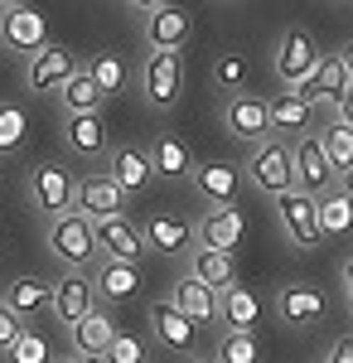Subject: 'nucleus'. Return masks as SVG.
Segmentation results:
<instances>
[{
  "instance_id": "22",
  "label": "nucleus",
  "mask_w": 353,
  "mask_h": 363,
  "mask_svg": "<svg viewBox=\"0 0 353 363\" xmlns=\"http://www.w3.org/2000/svg\"><path fill=\"white\" fill-rule=\"evenodd\" d=\"M320 315H325V296L315 286H281L276 291V320L281 325L300 330V325H315Z\"/></svg>"
},
{
  "instance_id": "37",
  "label": "nucleus",
  "mask_w": 353,
  "mask_h": 363,
  "mask_svg": "<svg viewBox=\"0 0 353 363\" xmlns=\"http://www.w3.org/2000/svg\"><path fill=\"white\" fill-rule=\"evenodd\" d=\"M5 359H10V363H49L54 354H49V344H44V335H39V330H25V335L5 349Z\"/></svg>"
},
{
  "instance_id": "15",
  "label": "nucleus",
  "mask_w": 353,
  "mask_h": 363,
  "mask_svg": "<svg viewBox=\"0 0 353 363\" xmlns=\"http://www.w3.org/2000/svg\"><path fill=\"white\" fill-rule=\"evenodd\" d=\"M111 184L121 189V199H136L150 189V179H155V169H150V150H140V145H116L111 150Z\"/></svg>"
},
{
  "instance_id": "13",
  "label": "nucleus",
  "mask_w": 353,
  "mask_h": 363,
  "mask_svg": "<svg viewBox=\"0 0 353 363\" xmlns=\"http://www.w3.org/2000/svg\"><path fill=\"white\" fill-rule=\"evenodd\" d=\"M97 228V247H102V257H111V262H136L140 267V257H145V238H140V228L126 218V213H116V218H102V223H92Z\"/></svg>"
},
{
  "instance_id": "48",
  "label": "nucleus",
  "mask_w": 353,
  "mask_h": 363,
  "mask_svg": "<svg viewBox=\"0 0 353 363\" xmlns=\"http://www.w3.org/2000/svg\"><path fill=\"white\" fill-rule=\"evenodd\" d=\"M189 363H213V359H189Z\"/></svg>"
},
{
  "instance_id": "27",
  "label": "nucleus",
  "mask_w": 353,
  "mask_h": 363,
  "mask_svg": "<svg viewBox=\"0 0 353 363\" xmlns=\"http://www.w3.org/2000/svg\"><path fill=\"white\" fill-rule=\"evenodd\" d=\"M150 169L160 174V179H169V184H179V179H189L194 174V155H189V145L179 136H155V145H150Z\"/></svg>"
},
{
  "instance_id": "17",
  "label": "nucleus",
  "mask_w": 353,
  "mask_h": 363,
  "mask_svg": "<svg viewBox=\"0 0 353 363\" xmlns=\"http://www.w3.org/2000/svg\"><path fill=\"white\" fill-rule=\"evenodd\" d=\"M140 238H145V247H155L160 257H179V252H189V242H194V223L184 218V213L160 208V213H150V218H145Z\"/></svg>"
},
{
  "instance_id": "8",
  "label": "nucleus",
  "mask_w": 353,
  "mask_h": 363,
  "mask_svg": "<svg viewBox=\"0 0 353 363\" xmlns=\"http://www.w3.org/2000/svg\"><path fill=\"white\" fill-rule=\"evenodd\" d=\"M223 126H228V136H237L242 145H262V140L271 136L267 97H257V92H232L228 107H223Z\"/></svg>"
},
{
  "instance_id": "31",
  "label": "nucleus",
  "mask_w": 353,
  "mask_h": 363,
  "mask_svg": "<svg viewBox=\"0 0 353 363\" xmlns=\"http://www.w3.org/2000/svg\"><path fill=\"white\" fill-rule=\"evenodd\" d=\"M49 296H54V286H44L39 277H15L10 286H5V306L15 310L20 320H29V315H39V310H49Z\"/></svg>"
},
{
  "instance_id": "46",
  "label": "nucleus",
  "mask_w": 353,
  "mask_h": 363,
  "mask_svg": "<svg viewBox=\"0 0 353 363\" xmlns=\"http://www.w3.org/2000/svg\"><path fill=\"white\" fill-rule=\"evenodd\" d=\"M339 58H344V68H349V78H353V39L344 44V54H339Z\"/></svg>"
},
{
  "instance_id": "36",
  "label": "nucleus",
  "mask_w": 353,
  "mask_h": 363,
  "mask_svg": "<svg viewBox=\"0 0 353 363\" xmlns=\"http://www.w3.org/2000/svg\"><path fill=\"white\" fill-rule=\"evenodd\" d=\"M320 145H325L329 165H334V174H344V169L353 165V126H344V121H329L325 131H320Z\"/></svg>"
},
{
  "instance_id": "35",
  "label": "nucleus",
  "mask_w": 353,
  "mask_h": 363,
  "mask_svg": "<svg viewBox=\"0 0 353 363\" xmlns=\"http://www.w3.org/2000/svg\"><path fill=\"white\" fill-rule=\"evenodd\" d=\"M87 73H92V83L102 87V97L126 92V63H121V54H92L87 58Z\"/></svg>"
},
{
  "instance_id": "16",
  "label": "nucleus",
  "mask_w": 353,
  "mask_h": 363,
  "mask_svg": "<svg viewBox=\"0 0 353 363\" xmlns=\"http://www.w3.org/2000/svg\"><path fill=\"white\" fill-rule=\"evenodd\" d=\"M150 330H155V344H160V349L179 354V359H189V354H194V335H198V325H194L189 315H179L169 301H155V306H150Z\"/></svg>"
},
{
  "instance_id": "7",
  "label": "nucleus",
  "mask_w": 353,
  "mask_h": 363,
  "mask_svg": "<svg viewBox=\"0 0 353 363\" xmlns=\"http://www.w3.org/2000/svg\"><path fill=\"white\" fill-rule=\"evenodd\" d=\"M49 44V25H44V15L34 10V5H5L0 10V49H10V54H39Z\"/></svg>"
},
{
  "instance_id": "49",
  "label": "nucleus",
  "mask_w": 353,
  "mask_h": 363,
  "mask_svg": "<svg viewBox=\"0 0 353 363\" xmlns=\"http://www.w3.org/2000/svg\"><path fill=\"white\" fill-rule=\"evenodd\" d=\"M5 5H15V0H0V10H5Z\"/></svg>"
},
{
  "instance_id": "14",
  "label": "nucleus",
  "mask_w": 353,
  "mask_h": 363,
  "mask_svg": "<svg viewBox=\"0 0 353 363\" xmlns=\"http://www.w3.org/2000/svg\"><path fill=\"white\" fill-rule=\"evenodd\" d=\"M68 339H73V359H87L97 363L102 354L111 349V339H116V325H111V315L102 306H92L82 315L78 325H68Z\"/></svg>"
},
{
  "instance_id": "19",
  "label": "nucleus",
  "mask_w": 353,
  "mask_h": 363,
  "mask_svg": "<svg viewBox=\"0 0 353 363\" xmlns=\"http://www.w3.org/2000/svg\"><path fill=\"white\" fill-rule=\"evenodd\" d=\"M169 306L179 310V315H189L194 325H213L218 320V291L184 272V277L174 281V291H169Z\"/></svg>"
},
{
  "instance_id": "11",
  "label": "nucleus",
  "mask_w": 353,
  "mask_h": 363,
  "mask_svg": "<svg viewBox=\"0 0 353 363\" xmlns=\"http://www.w3.org/2000/svg\"><path fill=\"white\" fill-rule=\"evenodd\" d=\"M242 189V169L228 165V160H208V165H194V194L203 199L208 208H232Z\"/></svg>"
},
{
  "instance_id": "33",
  "label": "nucleus",
  "mask_w": 353,
  "mask_h": 363,
  "mask_svg": "<svg viewBox=\"0 0 353 363\" xmlns=\"http://www.w3.org/2000/svg\"><path fill=\"white\" fill-rule=\"evenodd\" d=\"M213 363H262L257 330H223L213 349Z\"/></svg>"
},
{
  "instance_id": "6",
  "label": "nucleus",
  "mask_w": 353,
  "mask_h": 363,
  "mask_svg": "<svg viewBox=\"0 0 353 363\" xmlns=\"http://www.w3.org/2000/svg\"><path fill=\"white\" fill-rule=\"evenodd\" d=\"M29 199H34V208L44 213V218H58V213H73V203H78V184H73V174L63 165H34L29 169Z\"/></svg>"
},
{
  "instance_id": "25",
  "label": "nucleus",
  "mask_w": 353,
  "mask_h": 363,
  "mask_svg": "<svg viewBox=\"0 0 353 363\" xmlns=\"http://www.w3.org/2000/svg\"><path fill=\"white\" fill-rule=\"evenodd\" d=\"M63 140H68V150H78L82 160H97V155L107 150V121H102V112H78V116H68Z\"/></svg>"
},
{
  "instance_id": "12",
  "label": "nucleus",
  "mask_w": 353,
  "mask_h": 363,
  "mask_svg": "<svg viewBox=\"0 0 353 363\" xmlns=\"http://www.w3.org/2000/svg\"><path fill=\"white\" fill-rule=\"evenodd\" d=\"M349 83H353V78H349V68H344V58L325 54L315 68H310V78H305L296 92L310 102V107H334V102H339V92H344Z\"/></svg>"
},
{
  "instance_id": "41",
  "label": "nucleus",
  "mask_w": 353,
  "mask_h": 363,
  "mask_svg": "<svg viewBox=\"0 0 353 363\" xmlns=\"http://www.w3.org/2000/svg\"><path fill=\"white\" fill-rule=\"evenodd\" d=\"M320 363H353V335L334 339V344H329V354H325Z\"/></svg>"
},
{
  "instance_id": "9",
  "label": "nucleus",
  "mask_w": 353,
  "mask_h": 363,
  "mask_svg": "<svg viewBox=\"0 0 353 363\" xmlns=\"http://www.w3.org/2000/svg\"><path fill=\"white\" fill-rule=\"evenodd\" d=\"M291 155H296V189H305V194H325V189H334V165H329L325 145H320V136H296V145H291Z\"/></svg>"
},
{
  "instance_id": "2",
  "label": "nucleus",
  "mask_w": 353,
  "mask_h": 363,
  "mask_svg": "<svg viewBox=\"0 0 353 363\" xmlns=\"http://www.w3.org/2000/svg\"><path fill=\"white\" fill-rule=\"evenodd\" d=\"M242 169L267 199H281V194L296 189V155H291V140H262V145H252V155H247Z\"/></svg>"
},
{
  "instance_id": "29",
  "label": "nucleus",
  "mask_w": 353,
  "mask_h": 363,
  "mask_svg": "<svg viewBox=\"0 0 353 363\" xmlns=\"http://www.w3.org/2000/svg\"><path fill=\"white\" fill-rule=\"evenodd\" d=\"M92 286H97L107 301H131V296L140 291V267H136V262H111V257H107V262L97 267Z\"/></svg>"
},
{
  "instance_id": "47",
  "label": "nucleus",
  "mask_w": 353,
  "mask_h": 363,
  "mask_svg": "<svg viewBox=\"0 0 353 363\" xmlns=\"http://www.w3.org/2000/svg\"><path fill=\"white\" fill-rule=\"evenodd\" d=\"M49 363H87V359H73V354H68V359H49Z\"/></svg>"
},
{
  "instance_id": "23",
  "label": "nucleus",
  "mask_w": 353,
  "mask_h": 363,
  "mask_svg": "<svg viewBox=\"0 0 353 363\" xmlns=\"http://www.w3.org/2000/svg\"><path fill=\"white\" fill-rule=\"evenodd\" d=\"M121 203H126V199H121V189L111 184L107 174H87V179L78 184V213H82V218H92V223L116 218Z\"/></svg>"
},
{
  "instance_id": "43",
  "label": "nucleus",
  "mask_w": 353,
  "mask_h": 363,
  "mask_svg": "<svg viewBox=\"0 0 353 363\" xmlns=\"http://www.w3.org/2000/svg\"><path fill=\"white\" fill-rule=\"evenodd\" d=\"M344 296H349V310H353V257L344 262Z\"/></svg>"
},
{
  "instance_id": "10",
  "label": "nucleus",
  "mask_w": 353,
  "mask_h": 363,
  "mask_svg": "<svg viewBox=\"0 0 353 363\" xmlns=\"http://www.w3.org/2000/svg\"><path fill=\"white\" fill-rule=\"evenodd\" d=\"M73 68H78L73 49H63V44H44L39 54L25 58V83H29V92H58V87L68 83Z\"/></svg>"
},
{
  "instance_id": "21",
  "label": "nucleus",
  "mask_w": 353,
  "mask_h": 363,
  "mask_svg": "<svg viewBox=\"0 0 353 363\" xmlns=\"http://www.w3.org/2000/svg\"><path fill=\"white\" fill-rule=\"evenodd\" d=\"M145 44H150V49H174V54H179V49L189 44V15H184L179 5L164 0L160 10L145 15Z\"/></svg>"
},
{
  "instance_id": "4",
  "label": "nucleus",
  "mask_w": 353,
  "mask_h": 363,
  "mask_svg": "<svg viewBox=\"0 0 353 363\" xmlns=\"http://www.w3.org/2000/svg\"><path fill=\"white\" fill-rule=\"evenodd\" d=\"M320 44H315V34H310V29H281V39H276V78H281V83L291 87V92H296L300 83H305V78H310V68H315V63H320Z\"/></svg>"
},
{
  "instance_id": "32",
  "label": "nucleus",
  "mask_w": 353,
  "mask_h": 363,
  "mask_svg": "<svg viewBox=\"0 0 353 363\" xmlns=\"http://www.w3.org/2000/svg\"><path fill=\"white\" fill-rule=\"evenodd\" d=\"M315 213H320V238H344L353 228V199L344 189H325L315 199Z\"/></svg>"
},
{
  "instance_id": "26",
  "label": "nucleus",
  "mask_w": 353,
  "mask_h": 363,
  "mask_svg": "<svg viewBox=\"0 0 353 363\" xmlns=\"http://www.w3.org/2000/svg\"><path fill=\"white\" fill-rule=\"evenodd\" d=\"M218 320L228 325V330H257L262 325V301L247 291V286H228V291H218Z\"/></svg>"
},
{
  "instance_id": "18",
  "label": "nucleus",
  "mask_w": 353,
  "mask_h": 363,
  "mask_svg": "<svg viewBox=\"0 0 353 363\" xmlns=\"http://www.w3.org/2000/svg\"><path fill=\"white\" fill-rule=\"evenodd\" d=\"M92 306H97V286L82 277V272H68V277L54 286V296H49V310H54L63 325H78Z\"/></svg>"
},
{
  "instance_id": "20",
  "label": "nucleus",
  "mask_w": 353,
  "mask_h": 363,
  "mask_svg": "<svg viewBox=\"0 0 353 363\" xmlns=\"http://www.w3.org/2000/svg\"><path fill=\"white\" fill-rule=\"evenodd\" d=\"M242 228H247V218L237 213V203H232V208H208V213L198 218V228H194V238H198V247L232 252L242 242Z\"/></svg>"
},
{
  "instance_id": "39",
  "label": "nucleus",
  "mask_w": 353,
  "mask_h": 363,
  "mask_svg": "<svg viewBox=\"0 0 353 363\" xmlns=\"http://www.w3.org/2000/svg\"><path fill=\"white\" fill-rule=\"evenodd\" d=\"M102 359H107V363H145L150 354H145V344H140V339L116 335V339H111V349L102 354Z\"/></svg>"
},
{
  "instance_id": "38",
  "label": "nucleus",
  "mask_w": 353,
  "mask_h": 363,
  "mask_svg": "<svg viewBox=\"0 0 353 363\" xmlns=\"http://www.w3.org/2000/svg\"><path fill=\"white\" fill-rule=\"evenodd\" d=\"M213 83L223 87V92H242V83H247V58L242 54H223L213 63Z\"/></svg>"
},
{
  "instance_id": "1",
  "label": "nucleus",
  "mask_w": 353,
  "mask_h": 363,
  "mask_svg": "<svg viewBox=\"0 0 353 363\" xmlns=\"http://www.w3.org/2000/svg\"><path fill=\"white\" fill-rule=\"evenodd\" d=\"M49 252H54L68 272H87V267H97L102 247H97V228H92V218H82L78 208L49 218Z\"/></svg>"
},
{
  "instance_id": "40",
  "label": "nucleus",
  "mask_w": 353,
  "mask_h": 363,
  "mask_svg": "<svg viewBox=\"0 0 353 363\" xmlns=\"http://www.w3.org/2000/svg\"><path fill=\"white\" fill-rule=\"evenodd\" d=\"M20 335H25V320H20L15 310L0 301V354H5V349H10V344H15Z\"/></svg>"
},
{
  "instance_id": "5",
  "label": "nucleus",
  "mask_w": 353,
  "mask_h": 363,
  "mask_svg": "<svg viewBox=\"0 0 353 363\" xmlns=\"http://www.w3.org/2000/svg\"><path fill=\"white\" fill-rule=\"evenodd\" d=\"M276 223L286 233V242L300 252L320 247L325 238H320V213H315V194H305V189H291V194L276 199Z\"/></svg>"
},
{
  "instance_id": "45",
  "label": "nucleus",
  "mask_w": 353,
  "mask_h": 363,
  "mask_svg": "<svg viewBox=\"0 0 353 363\" xmlns=\"http://www.w3.org/2000/svg\"><path fill=\"white\" fill-rule=\"evenodd\" d=\"M339 179H344V184H339V189H344V194H349V199H353V165H349V169H344V174H339Z\"/></svg>"
},
{
  "instance_id": "42",
  "label": "nucleus",
  "mask_w": 353,
  "mask_h": 363,
  "mask_svg": "<svg viewBox=\"0 0 353 363\" xmlns=\"http://www.w3.org/2000/svg\"><path fill=\"white\" fill-rule=\"evenodd\" d=\"M334 121H344V126H353V83L339 92V102H334Z\"/></svg>"
},
{
  "instance_id": "24",
  "label": "nucleus",
  "mask_w": 353,
  "mask_h": 363,
  "mask_svg": "<svg viewBox=\"0 0 353 363\" xmlns=\"http://www.w3.org/2000/svg\"><path fill=\"white\" fill-rule=\"evenodd\" d=\"M267 116H271V131H281V136H310V116H315V107L300 97V92H276L271 102H267Z\"/></svg>"
},
{
  "instance_id": "44",
  "label": "nucleus",
  "mask_w": 353,
  "mask_h": 363,
  "mask_svg": "<svg viewBox=\"0 0 353 363\" xmlns=\"http://www.w3.org/2000/svg\"><path fill=\"white\" fill-rule=\"evenodd\" d=\"M126 5H131V10H140V15H150V10H160L164 0H126Z\"/></svg>"
},
{
  "instance_id": "3",
  "label": "nucleus",
  "mask_w": 353,
  "mask_h": 363,
  "mask_svg": "<svg viewBox=\"0 0 353 363\" xmlns=\"http://www.w3.org/2000/svg\"><path fill=\"white\" fill-rule=\"evenodd\" d=\"M140 92H145V102L155 112H169L179 102V92H184V63H179L174 49H150L145 54V63H140Z\"/></svg>"
},
{
  "instance_id": "28",
  "label": "nucleus",
  "mask_w": 353,
  "mask_h": 363,
  "mask_svg": "<svg viewBox=\"0 0 353 363\" xmlns=\"http://www.w3.org/2000/svg\"><path fill=\"white\" fill-rule=\"evenodd\" d=\"M58 102H63V112L78 116V112H102V87L92 83V73H87V63H78L73 73H68V83L58 87Z\"/></svg>"
},
{
  "instance_id": "34",
  "label": "nucleus",
  "mask_w": 353,
  "mask_h": 363,
  "mask_svg": "<svg viewBox=\"0 0 353 363\" xmlns=\"http://www.w3.org/2000/svg\"><path fill=\"white\" fill-rule=\"evenodd\" d=\"M29 140V112L20 102H0V155H15Z\"/></svg>"
},
{
  "instance_id": "30",
  "label": "nucleus",
  "mask_w": 353,
  "mask_h": 363,
  "mask_svg": "<svg viewBox=\"0 0 353 363\" xmlns=\"http://www.w3.org/2000/svg\"><path fill=\"white\" fill-rule=\"evenodd\" d=\"M189 277H198L203 286H213V291H228L237 272H232V252H218V247H194L189 257Z\"/></svg>"
}]
</instances>
